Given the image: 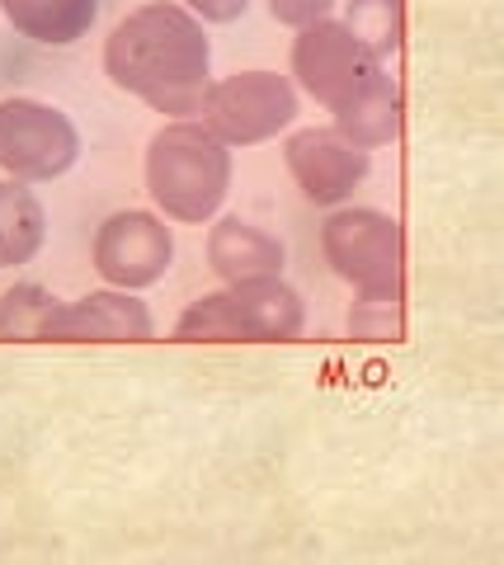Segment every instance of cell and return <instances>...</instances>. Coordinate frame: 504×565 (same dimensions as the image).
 Masks as SVG:
<instances>
[{
	"instance_id": "cell-1",
	"label": "cell",
	"mask_w": 504,
	"mask_h": 565,
	"mask_svg": "<svg viewBox=\"0 0 504 565\" xmlns=\"http://www.w3.org/2000/svg\"><path fill=\"white\" fill-rule=\"evenodd\" d=\"M105 71L119 90L146 99L156 113H198L212 86V47L204 20H194L184 5L156 0L132 10L105 43Z\"/></svg>"
},
{
	"instance_id": "cell-2",
	"label": "cell",
	"mask_w": 504,
	"mask_h": 565,
	"mask_svg": "<svg viewBox=\"0 0 504 565\" xmlns=\"http://www.w3.org/2000/svg\"><path fill=\"white\" fill-rule=\"evenodd\" d=\"M146 189L171 222L204 226L231 189V146L204 123H165L146 146Z\"/></svg>"
},
{
	"instance_id": "cell-3",
	"label": "cell",
	"mask_w": 504,
	"mask_h": 565,
	"mask_svg": "<svg viewBox=\"0 0 504 565\" xmlns=\"http://www.w3.org/2000/svg\"><path fill=\"white\" fill-rule=\"evenodd\" d=\"M179 340H208V344H283L302 335V297L274 278H241L222 292H208L179 315Z\"/></svg>"
},
{
	"instance_id": "cell-4",
	"label": "cell",
	"mask_w": 504,
	"mask_h": 565,
	"mask_svg": "<svg viewBox=\"0 0 504 565\" xmlns=\"http://www.w3.org/2000/svg\"><path fill=\"white\" fill-rule=\"evenodd\" d=\"M326 264L344 282H354L363 297H392L401 292L406 274V231L396 218L377 208H340L321 226Z\"/></svg>"
},
{
	"instance_id": "cell-5",
	"label": "cell",
	"mask_w": 504,
	"mask_h": 565,
	"mask_svg": "<svg viewBox=\"0 0 504 565\" xmlns=\"http://www.w3.org/2000/svg\"><path fill=\"white\" fill-rule=\"evenodd\" d=\"M293 76L302 80V90H307L316 104L340 113L344 104H354L368 86H377L386 76V62L373 47H363L340 20H316L307 29H297Z\"/></svg>"
},
{
	"instance_id": "cell-6",
	"label": "cell",
	"mask_w": 504,
	"mask_h": 565,
	"mask_svg": "<svg viewBox=\"0 0 504 565\" xmlns=\"http://www.w3.org/2000/svg\"><path fill=\"white\" fill-rule=\"evenodd\" d=\"M198 113L217 142L255 146L278 137L297 119V90L278 71H237L227 80H212Z\"/></svg>"
},
{
	"instance_id": "cell-7",
	"label": "cell",
	"mask_w": 504,
	"mask_h": 565,
	"mask_svg": "<svg viewBox=\"0 0 504 565\" xmlns=\"http://www.w3.org/2000/svg\"><path fill=\"white\" fill-rule=\"evenodd\" d=\"M80 156V132L62 109L39 99H6L0 104V170L14 179H57Z\"/></svg>"
},
{
	"instance_id": "cell-8",
	"label": "cell",
	"mask_w": 504,
	"mask_h": 565,
	"mask_svg": "<svg viewBox=\"0 0 504 565\" xmlns=\"http://www.w3.org/2000/svg\"><path fill=\"white\" fill-rule=\"evenodd\" d=\"M171 259H175V236L156 212H113V218L99 226L95 236V269L109 288H123V292H138L151 288L171 274Z\"/></svg>"
},
{
	"instance_id": "cell-9",
	"label": "cell",
	"mask_w": 504,
	"mask_h": 565,
	"mask_svg": "<svg viewBox=\"0 0 504 565\" xmlns=\"http://www.w3.org/2000/svg\"><path fill=\"white\" fill-rule=\"evenodd\" d=\"M283 160L297 179V189L307 203L316 208H335L354 193L363 179H368V152L354 142H344L335 128H307V132H293L288 146H283Z\"/></svg>"
},
{
	"instance_id": "cell-10",
	"label": "cell",
	"mask_w": 504,
	"mask_h": 565,
	"mask_svg": "<svg viewBox=\"0 0 504 565\" xmlns=\"http://www.w3.org/2000/svg\"><path fill=\"white\" fill-rule=\"evenodd\" d=\"M151 335H156V325H151L146 302H138L123 288L90 292L72 307H57L53 325H47V340L62 344H142Z\"/></svg>"
},
{
	"instance_id": "cell-11",
	"label": "cell",
	"mask_w": 504,
	"mask_h": 565,
	"mask_svg": "<svg viewBox=\"0 0 504 565\" xmlns=\"http://www.w3.org/2000/svg\"><path fill=\"white\" fill-rule=\"evenodd\" d=\"M208 264L222 282L274 278L283 269V245L269 236V231H260L255 222L222 218L208 231Z\"/></svg>"
},
{
	"instance_id": "cell-12",
	"label": "cell",
	"mask_w": 504,
	"mask_h": 565,
	"mask_svg": "<svg viewBox=\"0 0 504 565\" xmlns=\"http://www.w3.org/2000/svg\"><path fill=\"white\" fill-rule=\"evenodd\" d=\"M0 10H6V20L20 29L24 38L66 47L90 33L99 0H0Z\"/></svg>"
},
{
	"instance_id": "cell-13",
	"label": "cell",
	"mask_w": 504,
	"mask_h": 565,
	"mask_svg": "<svg viewBox=\"0 0 504 565\" xmlns=\"http://www.w3.org/2000/svg\"><path fill=\"white\" fill-rule=\"evenodd\" d=\"M335 132L344 142L363 146V152H377V146L401 137V90L392 76H382L377 86H368L354 104H344L335 113Z\"/></svg>"
},
{
	"instance_id": "cell-14",
	"label": "cell",
	"mask_w": 504,
	"mask_h": 565,
	"mask_svg": "<svg viewBox=\"0 0 504 565\" xmlns=\"http://www.w3.org/2000/svg\"><path fill=\"white\" fill-rule=\"evenodd\" d=\"M43 236L47 218L33 189H24V179H0V269L29 264L43 251Z\"/></svg>"
},
{
	"instance_id": "cell-15",
	"label": "cell",
	"mask_w": 504,
	"mask_h": 565,
	"mask_svg": "<svg viewBox=\"0 0 504 565\" xmlns=\"http://www.w3.org/2000/svg\"><path fill=\"white\" fill-rule=\"evenodd\" d=\"M363 47L386 62L401 47V29H406V0H349V14L340 20Z\"/></svg>"
},
{
	"instance_id": "cell-16",
	"label": "cell",
	"mask_w": 504,
	"mask_h": 565,
	"mask_svg": "<svg viewBox=\"0 0 504 565\" xmlns=\"http://www.w3.org/2000/svg\"><path fill=\"white\" fill-rule=\"evenodd\" d=\"M57 315V297L39 282H20L0 297V335L6 340H47V325Z\"/></svg>"
},
{
	"instance_id": "cell-17",
	"label": "cell",
	"mask_w": 504,
	"mask_h": 565,
	"mask_svg": "<svg viewBox=\"0 0 504 565\" xmlns=\"http://www.w3.org/2000/svg\"><path fill=\"white\" fill-rule=\"evenodd\" d=\"M359 340H396L401 335V292L392 297H363L359 311L349 315Z\"/></svg>"
},
{
	"instance_id": "cell-18",
	"label": "cell",
	"mask_w": 504,
	"mask_h": 565,
	"mask_svg": "<svg viewBox=\"0 0 504 565\" xmlns=\"http://www.w3.org/2000/svg\"><path fill=\"white\" fill-rule=\"evenodd\" d=\"M335 5H340V0H269V14L288 29H307L316 20H330Z\"/></svg>"
},
{
	"instance_id": "cell-19",
	"label": "cell",
	"mask_w": 504,
	"mask_h": 565,
	"mask_svg": "<svg viewBox=\"0 0 504 565\" xmlns=\"http://www.w3.org/2000/svg\"><path fill=\"white\" fill-rule=\"evenodd\" d=\"M194 20H208V24H231L237 14H245L250 0H184Z\"/></svg>"
}]
</instances>
